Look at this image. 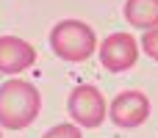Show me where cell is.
<instances>
[{
	"label": "cell",
	"mask_w": 158,
	"mask_h": 138,
	"mask_svg": "<svg viewBox=\"0 0 158 138\" xmlns=\"http://www.w3.org/2000/svg\"><path fill=\"white\" fill-rule=\"evenodd\" d=\"M42 111V94L33 83L22 77H11L0 83V127L6 130H25L36 122Z\"/></svg>",
	"instance_id": "obj_1"
},
{
	"label": "cell",
	"mask_w": 158,
	"mask_h": 138,
	"mask_svg": "<svg viewBox=\"0 0 158 138\" xmlns=\"http://www.w3.org/2000/svg\"><path fill=\"white\" fill-rule=\"evenodd\" d=\"M50 47L61 61L81 64V61L92 58V53L97 50V36L81 19H61L50 30Z\"/></svg>",
	"instance_id": "obj_2"
},
{
	"label": "cell",
	"mask_w": 158,
	"mask_h": 138,
	"mask_svg": "<svg viewBox=\"0 0 158 138\" xmlns=\"http://www.w3.org/2000/svg\"><path fill=\"white\" fill-rule=\"evenodd\" d=\"M67 111H69V116H72V122L78 127L94 130V127H100L106 122L108 102L100 94V89H94V86H78V89H72V94L67 100Z\"/></svg>",
	"instance_id": "obj_3"
},
{
	"label": "cell",
	"mask_w": 158,
	"mask_h": 138,
	"mask_svg": "<svg viewBox=\"0 0 158 138\" xmlns=\"http://www.w3.org/2000/svg\"><path fill=\"white\" fill-rule=\"evenodd\" d=\"M108 116L117 127H125V130L139 127L150 116V100L142 91H119L108 105Z\"/></svg>",
	"instance_id": "obj_4"
},
{
	"label": "cell",
	"mask_w": 158,
	"mask_h": 138,
	"mask_svg": "<svg viewBox=\"0 0 158 138\" xmlns=\"http://www.w3.org/2000/svg\"><path fill=\"white\" fill-rule=\"evenodd\" d=\"M100 53V64L108 72H125L136 64L139 58V44L131 33H111L103 39V44L97 47Z\"/></svg>",
	"instance_id": "obj_5"
},
{
	"label": "cell",
	"mask_w": 158,
	"mask_h": 138,
	"mask_svg": "<svg viewBox=\"0 0 158 138\" xmlns=\"http://www.w3.org/2000/svg\"><path fill=\"white\" fill-rule=\"evenodd\" d=\"M36 64V50L19 36H0V72L17 75Z\"/></svg>",
	"instance_id": "obj_6"
},
{
	"label": "cell",
	"mask_w": 158,
	"mask_h": 138,
	"mask_svg": "<svg viewBox=\"0 0 158 138\" xmlns=\"http://www.w3.org/2000/svg\"><path fill=\"white\" fill-rule=\"evenodd\" d=\"M122 14L133 28H142V30L158 28V0H125Z\"/></svg>",
	"instance_id": "obj_7"
},
{
	"label": "cell",
	"mask_w": 158,
	"mask_h": 138,
	"mask_svg": "<svg viewBox=\"0 0 158 138\" xmlns=\"http://www.w3.org/2000/svg\"><path fill=\"white\" fill-rule=\"evenodd\" d=\"M42 138H83V136H81V127H78V124H67V122H64V124L50 127Z\"/></svg>",
	"instance_id": "obj_8"
},
{
	"label": "cell",
	"mask_w": 158,
	"mask_h": 138,
	"mask_svg": "<svg viewBox=\"0 0 158 138\" xmlns=\"http://www.w3.org/2000/svg\"><path fill=\"white\" fill-rule=\"evenodd\" d=\"M142 50H144L153 61H158V28L144 30V36H142Z\"/></svg>",
	"instance_id": "obj_9"
},
{
	"label": "cell",
	"mask_w": 158,
	"mask_h": 138,
	"mask_svg": "<svg viewBox=\"0 0 158 138\" xmlns=\"http://www.w3.org/2000/svg\"><path fill=\"white\" fill-rule=\"evenodd\" d=\"M0 138H3V133H0Z\"/></svg>",
	"instance_id": "obj_10"
}]
</instances>
